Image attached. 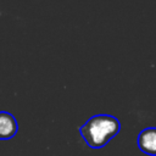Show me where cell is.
Returning <instances> with one entry per match:
<instances>
[{
    "label": "cell",
    "mask_w": 156,
    "mask_h": 156,
    "mask_svg": "<svg viewBox=\"0 0 156 156\" xmlns=\"http://www.w3.org/2000/svg\"><path fill=\"white\" fill-rule=\"evenodd\" d=\"M121 130L119 121L111 115L100 113L91 116L79 128V134L91 149H101L108 144Z\"/></svg>",
    "instance_id": "obj_1"
},
{
    "label": "cell",
    "mask_w": 156,
    "mask_h": 156,
    "mask_svg": "<svg viewBox=\"0 0 156 156\" xmlns=\"http://www.w3.org/2000/svg\"><path fill=\"white\" fill-rule=\"evenodd\" d=\"M136 144L141 152L156 156V127H147L143 129L138 134Z\"/></svg>",
    "instance_id": "obj_2"
},
{
    "label": "cell",
    "mask_w": 156,
    "mask_h": 156,
    "mask_svg": "<svg viewBox=\"0 0 156 156\" xmlns=\"http://www.w3.org/2000/svg\"><path fill=\"white\" fill-rule=\"evenodd\" d=\"M18 132V123L13 115L6 111H0V140L13 138Z\"/></svg>",
    "instance_id": "obj_3"
}]
</instances>
